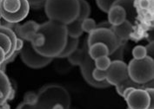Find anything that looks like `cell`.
<instances>
[{
    "instance_id": "obj_1",
    "label": "cell",
    "mask_w": 154,
    "mask_h": 109,
    "mask_svg": "<svg viewBox=\"0 0 154 109\" xmlns=\"http://www.w3.org/2000/svg\"><path fill=\"white\" fill-rule=\"evenodd\" d=\"M38 33L43 36L44 43L40 47H33L35 50L46 57H57L63 51L68 37L66 25L49 20L39 24Z\"/></svg>"
},
{
    "instance_id": "obj_2",
    "label": "cell",
    "mask_w": 154,
    "mask_h": 109,
    "mask_svg": "<svg viewBox=\"0 0 154 109\" xmlns=\"http://www.w3.org/2000/svg\"><path fill=\"white\" fill-rule=\"evenodd\" d=\"M44 7L49 20L65 25L76 20L79 13V0H46Z\"/></svg>"
},
{
    "instance_id": "obj_3",
    "label": "cell",
    "mask_w": 154,
    "mask_h": 109,
    "mask_svg": "<svg viewBox=\"0 0 154 109\" xmlns=\"http://www.w3.org/2000/svg\"><path fill=\"white\" fill-rule=\"evenodd\" d=\"M71 95L65 87L57 84L45 86L37 93V103L44 109H52L60 104L65 109L71 108Z\"/></svg>"
},
{
    "instance_id": "obj_4",
    "label": "cell",
    "mask_w": 154,
    "mask_h": 109,
    "mask_svg": "<svg viewBox=\"0 0 154 109\" xmlns=\"http://www.w3.org/2000/svg\"><path fill=\"white\" fill-rule=\"evenodd\" d=\"M128 76L138 85H144L154 77V61L146 56L143 59H132L127 65Z\"/></svg>"
},
{
    "instance_id": "obj_5",
    "label": "cell",
    "mask_w": 154,
    "mask_h": 109,
    "mask_svg": "<svg viewBox=\"0 0 154 109\" xmlns=\"http://www.w3.org/2000/svg\"><path fill=\"white\" fill-rule=\"evenodd\" d=\"M30 4L27 0H0V13L4 20L18 23L29 14Z\"/></svg>"
},
{
    "instance_id": "obj_6",
    "label": "cell",
    "mask_w": 154,
    "mask_h": 109,
    "mask_svg": "<svg viewBox=\"0 0 154 109\" xmlns=\"http://www.w3.org/2000/svg\"><path fill=\"white\" fill-rule=\"evenodd\" d=\"M82 48H83V59H82V62L79 67H80V70H81L82 76L85 79V81L89 85L92 86L93 87H96V88H106V87H110V84L106 81H97L92 77V72H93L94 69H96V67H95L94 60H92L88 54L87 40L85 41Z\"/></svg>"
},
{
    "instance_id": "obj_7",
    "label": "cell",
    "mask_w": 154,
    "mask_h": 109,
    "mask_svg": "<svg viewBox=\"0 0 154 109\" xmlns=\"http://www.w3.org/2000/svg\"><path fill=\"white\" fill-rule=\"evenodd\" d=\"M19 54L23 62L26 66L35 69L46 67L53 60L52 58L38 54L33 48L32 43L27 41L24 43L22 49L19 51Z\"/></svg>"
},
{
    "instance_id": "obj_8",
    "label": "cell",
    "mask_w": 154,
    "mask_h": 109,
    "mask_svg": "<svg viewBox=\"0 0 154 109\" xmlns=\"http://www.w3.org/2000/svg\"><path fill=\"white\" fill-rule=\"evenodd\" d=\"M86 40H87L88 47L97 43L106 44L109 49V54L113 53L121 45L112 31L109 29L96 28L94 31L90 33Z\"/></svg>"
},
{
    "instance_id": "obj_9",
    "label": "cell",
    "mask_w": 154,
    "mask_h": 109,
    "mask_svg": "<svg viewBox=\"0 0 154 109\" xmlns=\"http://www.w3.org/2000/svg\"><path fill=\"white\" fill-rule=\"evenodd\" d=\"M106 81L110 86H117L128 76L127 65L124 61H113L106 70Z\"/></svg>"
},
{
    "instance_id": "obj_10",
    "label": "cell",
    "mask_w": 154,
    "mask_h": 109,
    "mask_svg": "<svg viewBox=\"0 0 154 109\" xmlns=\"http://www.w3.org/2000/svg\"><path fill=\"white\" fill-rule=\"evenodd\" d=\"M128 108L148 109L150 104L149 94L146 89L134 88L125 98Z\"/></svg>"
},
{
    "instance_id": "obj_11",
    "label": "cell",
    "mask_w": 154,
    "mask_h": 109,
    "mask_svg": "<svg viewBox=\"0 0 154 109\" xmlns=\"http://www.w3.org/2000/svg\"><path fill=\"white\" fill-rule=\"evenodd\" d=\"M111 30L115 34L120 44H125V43L130 38L131 35L133 32V24H131L129 21L125 20L119 25L112 26Z\"/></svg>"
},
{
    "instance_id": "obj_12",
    "label": "cell",
    "mask_w": 154,
    "mask_h": 109,
    "mask_svg": "<svg viewBox=\"0 0 154 109\" xmlns=\"http://www.w3.org/2000/svg\"><path fill=\"white\" fill-rule=\"evenodd\" d=\"M108 22L112 26L119 25L126 20V14L124 8L119 5H112L108 10Z\"/></svg>"
},
{
    "instance_id": "obj_13",
    "label": "cell",
    "mask_w": 154,
    "mask_h": 109,
    "mask_svg": "<svg viewBox=\"0 0 154 109\" xmlns=\"http://www.w3.org/2000/svg\"><path fill=\"white\" fill-rule=\"evenodd\" d=\"M12 92L11 84L7 75L0 70V105L4 104L10 98Z\"/></svg>"
},
{
    "instance_id": "obj_14",
    "label": "cell",
    "mask_w": 154,
    "mask_h": 109,
    "mask_svg": "<svg viewBox=\"0 0 154 109\" xmlns=\"http://www.w3.org/2000/svg\"><path fill=\"white\" fill-rule=\"evenodd\" d=\"M112 5H119L124 8L126 14V20L133 24L136 18V10L133 0H116Z\"/></svg>"
},
{
    "instance_id": "obj_15",
    "label": "cell",
    "mask_w": 154,
    "mask_h": 109,
    "mask_svg": "<svg viewBox=\"0 0 154 109\" xmlns=\"http://www.w3.org/2000/svg\"><path fill=\"white\" fill-rule=\"evenodd\" d=\"M88 54L92 60H96L101 56H108L109 55V49L106 44L97 43L88 47Z\"/></svg>"
},
{
    "instance_id": "obj_16",
    "label": "cell",
    "mask_w": 154,
    "mask_h": 109,
    "mask_svg": "<svg viewBox=\"0 0 154 109\" xmlns=\"http://www.w3.org/2000/svg\"><path fill=\"white\" fill-rule=\"evenodd\" d=\"M81 23L82 21L77 18L72 23L66 24V31L68 37L72 38H79V37H81L83 34Z\"/></svg>"
},
{
    "instance_id": "obj_17",
    "label": "cell",
    "mask_w": 154,
    "mask_h": 109,
    "mask_svg": "<svg viewBox=\"0 0 154 109\" xmlns=\"http://www.w3.org/2000/svg\"><path fill=\"white\" fill-rule=\"evenodd\" d=\"M79 43V38H72V37H68L63 51L60 53V54H59L57 57H58V58L68 57L70 54H72V52H74V51L78 49Z\"/></svg>"
},
{
    "instance_id": "obj_18",
    "label": "cell",
    "mask_w": 154,
    "mask_h": 109,
    "mask_svg": "<svg viewBox=\"0 0 154 109\" xmlns=\"http://www.w3.org/2000/svg\"><path fill=\"white\" fill-rule=\"evenodd\" d=\"M116 87V91L117 93H119L120 96H122V93L124 92V90L126 88V87H135V88H142V89H145L144 85H138L137 83H135L134 81H132L130 78L128 77L126 80L123 81L122 82H120L119 84H118Z\"/></svg>"
},
{
    "instance_id": "obj_19",
    "label": "cell",
    "mask_w": 154,
    "mask_h": 109,
    "mask_svg": "<svg viewBox=\"0 0 154 109\" xmlns=\"http://www.w3.org/2000/svg\"><path fill=\"white\" fill-rule=\"evenodd\" d=\"M79 13L78 19L83 21L89 17L91 14V6L86 0H79Z\"/></svg>"
},
{
    "instance_id": "obj_20",
    "label": "cell",
    "mask_w": 154,
    "mask_h": 109,
    "mask_svg": "<svg viewBox=\"0 0 154 109\" xmlns=\"http://www.w3.org/2000/svg\"><path fill=\"white\" fill-rule=\"evenodd\" d=\"M83 59V48L77 49L74 52L68 56L69 62L73 66H79Z\"/></svg>"
},
{
    "instance_id": "obj_21",
    "label": "cell",
    "mask_w": 154,
    "mask_h": 109,
    "mask_svg": "<svg viewBox=\"0 0 154 109\" xmlns=\"http://www.w3.org/2000/svg\"><path fill=\"white\" fill-rule=\"evenodd\" d=\"M94 62H95L96 69L99 70H106L111 65L112 61L109 58V56H101L94 60Z\"/></svg>"
},
{
    "instance_id": "obj_22",
    "label": "cell",
    "mask_w": 154,
    "mask_h": 109,
    "mask_svg": "<svg viewBox=\"0 0 154 109\" xmlns=\"http://www.w3.org/2000/svg\"><path fill=\"white\" fill-rule=\"evenodd\" d=\"M81 26L83 32H86V33L90 34L91 31H93L97 28V23L94 21V19L88 17L82 21Z\"/></svg>"
},
{
    "instance_id": "obj_23",
    "label": "cell",
    "mask_w": 154,
    "mask_h": 109,
    "mask_svg": "<svg viewBox=\"0 0 154 109\" xmlns=\"http://www.w3.org/2000/svg\"><path fill=\"white\" fill-rule=\"evenodd\" d=\"M124 51H125V44H121L119 47L113 53L109 54V58L111 59L112 62L113 61H123L124 57Z\"/></svg>"
},
{
    "instance_id": "obj_24",
    "label": "cell",
    "mask_w": 154,
    "mask_h": 109,
    "mask_svg": "<svg viewBox=\"0 0 154 109\" xmlns=\"http://www.w3.org/2000/svg\"><path fill=\"white\" fill-rule=\"evenodd\" d=\"M133 59H143L146 57V47L142 45H138L132 49Z\"/></svg>"
},
{
    "instance_id": "obj_25",
    "label": "cell",
    "mask_w": 154,
    "mask_h": 109,
    "mask_svg": "<svg viewBox=\"0 0 154 109\" xmlns=\"http://www.w3.org/2000/svg\"><path fill=\"white\" fill-rule=\"evenodd\" d=\"M115 1L116 0H96V4L102 11L107 13Z\"/></svg>"
},
{
    "instance_id": "obj_26",
    "label": "cell",
    "mask_w": 154,
    "mask_h": 109,
    "mask_svg": "<svg viewBox=\"0 0 154 109\" xmlns=\"http://www.w3.org/2000/svg\"><path fill=\"white\" fill-rule=\"evenodd\" d=\"M92 77L97 81H106V70H99L97 69H94L93 72H92Z\"/></svg>"
},
{
    "instance_id": "obj_27",
    "label": "cell",
    "mask_w": 154,
    "mask_h": 109,
    "mask_svg": "<svg viewBox=\"0 0 154 109\" xmlns=\"http://www.w3.org/2000/svg\"><path fill=\"white\" fill-rule=\"evenodd\" d=\"M16 109H44L36 102V103H27V102H22L20 103Z\"/></svg>"
},
{
    "instance_id": "obj_28",
    "label": "cell",
    "mask_w": 154,
    "mask_h": 109,
    "mask_svg": "<svg viewBox=\"0 0 154 109\" xmlns=\"http://www.w3.org/2000/svg\"><path fill=\"white\" fill-rule=\"evenodd\" d=\"M30 7L35 8V9H40V8L44 7L46 0H27Z\"/></svg>"
},
{
    "instance_id": "obj_29",
    "label": "cell",
    "mask_w": 154,
    "mask_h": 109,
    "mask_svg": "<svg viewBox=\"0 0 154 109\" xmlns=\"http://www.w3.org/2000/svg\"><path fill=\"white\" fill-rule=\"evenodd\" d=\"M24 101L27 102V103H36L37 102V94L32 92L27 93L24 96Z\"/></svg>"
},
{
    "instance_id": "obj_30",
    "label": "cell",
    "mask_w": 154,
    "mask_h": 109,
    "mask_svg": "<svg viewBox=\"0 0 154 109\" xmlns=\"http://www.w3.org/2000/svg\"><path fill=\"white\" fill-rule=\"evenodd\" d=\"M147 93L149 94V98H150V104H149V108L148 109H154V90L153 88H146Z\"/></svg>"
},
{
    "instance_id": "obj_31",
    "label": "cell",
    "mask_w": 154,
    "mask_h": 109,
    "mask_svg": "<svg viewBox=\"0 0 154 109\" xmlns=\"http://www.w3.org/2000/svg\"><path fill=\"white\" fill-rule=\"evenodd\" d=\"M153 42H151V43L146 47V56H149V57H151V58H152V59H153Z\"/></svg>"
},
{
    "instance_id": "obj_32",
    "label": "cell",
    "mask_w": 154,
    "mask_h": 109,
    "mask_svg": "<svg viewBox=\"0 0 154 109\" xmlns=\"http://www.w3.org/2000/svg\"><path fill=\"white\" fill-rule=\"evenodd\" d=\"M24 41L23 39L21 38H17V43H16V51L15 52H19L21 49H22V48L24 46Z\"/></svg>"
},
{
    "instance_id": "obj_33",
    "label": "cell",
    "mask_w": 154,
    "mask_h": 109,
    "mask_svg": "<svg viewBox=\"0 0 154 109\" xmlns=\"http://www.w3.org/2000/svg\"><path fill=\"white\" fill-rule=\"evenodd\" d=\"M112 27V25L109 23L108 21H106V22H102V23L97 24V28H101V29H109V30H111Z\"/></svg>"
},
{
    "instance_id": "obj_34",
    "label": "cell",
    "mask_w": 154,
    "mask_h": 109,
    "mask_svg": "<svg viewBox=\"0 0 154 109\" xmlns=\"http://www.w3.org/2000/svg\"><path fill=\"white\" fill-rule=\"evenodd\" d=\"M6 59V53L5 52V50L0 47V67L1 65L5 62Z\"/></svg>"
},
{
    "instance_id": "obj_35",
    "label": "cell",
    "mask_w": 154,
    "mask_h": 109,
    "mask_svg": "<svg viewBox=\"0 0 154 109\" xmlns=\"http://www.w3.org/2000/svg\"><path fill=\"white\" fill-rule=\"evenodd\" d=\"M139 5L143 9H148L150 7V1L149 0H140L139 1Z\"/></svg>"
},
{
    "instance_id": "obj_36",
    "label": "cell",
    "mask_w": 154,
    "mask_h": 109,
    "mask_svg": "<svg viewBox=\"0 0 154 109\" xmlns=\"http://www.w3.org/2000/svg\"><path fill=\"white\" fill-rule=\"evenodd\" d=\"M135 87H126L125 90H124V92H123V93H122V97L125 100V98L128 96V94L134 89Z\"/></svg>"
},
{
    "instance_id": "obj_37",
    "label": "cell",
    "mask_w": 154,
    "mask_h": 109,
    "mask_svg": "<svg viewBox=\"0 0 154 109\" xmlns=\"http://www.w3.org/2000/svg\"><path fill=\"white\" fill-rule=\"evenodd\" d=\"M2 18V16H1V13H0V19Z\"/></svg>"
},
{
    "instance_id": "obj_38",
    "label": "cell",
    "mask_w": 154,
    "mask_h": 109,
    "mask_svg": "<svg viewBox=\"0 0 154 109\" xmlns=\"http://www.w3.org/2000/svg\"><path fill=\"white\" fill-rule=\"evenodd\" d=\"M0 69H1V67H0ZM0 70H1V69H0Z\"/></svg>"
},
{
    "instance_id": "obj_39",
    "label": "cell",
    "mask_w": 154,
    "mask_h": 109,
    "mask_svg": "<svg viewBox=\"0 0 154 109\" xmlns=\"http://www.w3.org/2000/svg\"><path fill=\"white\" fill-rule=\"evenodd\" d=\"M128 109H130V108H128Z\"/></svg>"
}]
</instances>
